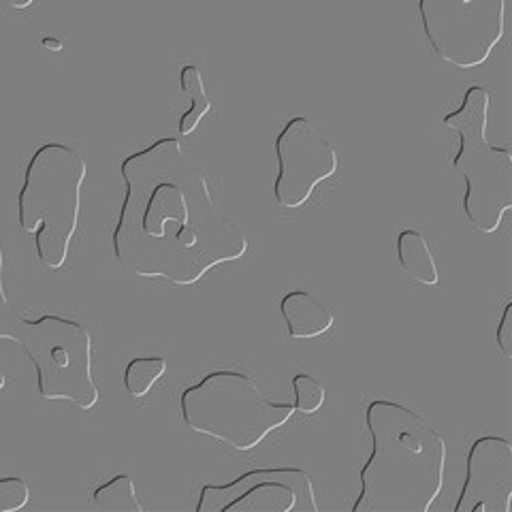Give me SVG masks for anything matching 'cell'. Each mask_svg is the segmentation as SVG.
<instances>
[{"label": "cell", "mask_w": 512, "mask_h": 512, "mask_svg": "<svg viewBox=\"0 0 512 512\" xmlns=\"http://www.w3.org/2000/svg\"><path fill=\"white\" fill-rule=\"evenodd\" d=\"M186 427L235 451H252L293 419L295 406L274 402L261 382L233 370L207 374L180 397Z\"/></svg>", "instance_id": "4"}, {"label": "cell", "mask_w": 512, "mask_h": 512, "mask_svg": "<svg viewBox=\"0 0 512 512\" xmlns=\"http://www.w3.org/2000/svg\"><path fill=\"white\" fill-rule=\"evenodd\" d=\"M92 508L96 512H143L139 495L131 476L118 474L92 493Z\"/></svg>", "instance_id": "14"}, {"label": "cell", "mask_w": 512, "mask_h": 512, "mask_svg": "<svg viewBox=\"0 0 512 512\" xmlns=\"http://www.w3.org/2000/svg\"><path fill=\"white\" fill-rule=\"evenodd\" d=\"M495 338H498V346L504 357H512V301H508L502 312V320L495 331Z\"/></svg>", "instance_id": "19"}, {"label": "cell", "mask_w": 512, "mask_h": 512, "mask_svg": "<svg viewBox=\"0 0 512 512\" xmlns=\"http://www.w3.org/2000/svg\"><path fill=\"white\" fill-rule=\"evenodd\" d=\"M293 393H295V412L301 414H316L325 406L327 391L325 384L308 374L293 376Z\"/></svg>", "instance_id": "16"}, {"label": "cell", "mask_w": 512, "mask_h": 512, "mask_svg": "<svg viewBox=\"0 0 512 512\" xmlns=\"http://www.w3.org/2000/svg\"><path fill=\"white\" fill-rule=\"evenodd\" d=\"M5 384H7V376H5V372H3V370H0V391L5 389Z\"/></svg>", "instance_id": "21"}, {"label": "cell", "mask_w": 512, "mask_h": 512, "mask_svg": "<svg viewBox=\"0 0 512 512\" xmlns=\"http://www.w3.org/2000/svg\"><path fill=\"white\" fill-rule=\"evenodd\" d=\"M41 45H43V50H47V52H62V50H64L62 41L52 39V37H45V39L41 41Z\"/></svg>", "instance_id": "20"}, {"label": "cell", "mask_w": 512, "mask_h": 512, "mask_svg": "<svg viewBox=\"0 0 512 512\" xmlns=\"http://www.w3.org/2000/svg\"><path fill=\"white\" fill-rule=\"evenodd\" d=\"M419 11L431 52L461 71L485 64L504 39V0H421Z\"/></svg>", "instance_id": "7"}, {"label": "cell", "mask_w": 512, "mask_h": 512, "mask_svg": "<svg viewBox=\"0 0 512 512\" xmlns=\"http://www.w3.org/2000/svg\"><path fill=\"white\" fill-rule=\"evenodd\" d=\"M318 512L310 474L303 468L250 470L229 485H203L197 512Z\"/></svg>", "instance_id": "8"}, {"label": "cell", "mask_w": 512, "mask_h": 512, "mask_svg": "<svg viewBox=\"0 0 512 512\" xmlns=\"http://www.w3.org/2000/svg\"><path fill=\"white\" fill-rule=\"evenodd\" d=\"M18 344L35 365L37 393L47 402H71L79 410L99 404L92 367L90 329L73 318L45 314L37 320L22 318Z\"/></svg>", "instance_id": "6"}, {"label": "cell", "mask_w": 512, "mask_h": 512, "mask_svg": "<svg viewBox=\"0 0 512 512\" xmlns=\"http://www.w3.org/2000/svg\"><path fill=\"white\" fill-rule=\"evenodd\" d=\"M397 261L404 274L419 286H436L440 282V269L427 237L419 229H406L397 235Z\"/></svg>", "instance_id": "12"}, {"label": "cell", "mask_w": 512, "mask_h": 512, "mask_svg": "<svg viewBox=\"0 0 512 512\" xmlns=\"http://www.w3.org/2000/svg\"><path fill=\"white\" fill-rule=\"evenodd\" d=\"M512 444L502 436L476 438L468 451L466 483L455 512H510Z\"/></svg>", "instance_id": "10"}, {"label": "cell", "mask_w": 512, "mask_h": 512, "mask_svg": "<svg viewBox=\"0 0 512 512\" xmlns=\"http://www.w3.org/2000/svg\"><path fill=\"white\" fill-rule=\"evenodd\" d=\"M30 502V485L24 478H0V512H15Z\"/></svg>", "instance_id": "18"}, {"label": "cell", "mask_w": 512, "mask_h": 512, "mask_svg": "<svg viewBox=\"0 0 512 512\" xmlns=\"http://www.w3.org/2000/svg\"><path fill=\"white\" fill-rule=\"evenodd\" d=\"M22 325V316L11 308L5 291V250L0 242V340L18 342V331Z\"/></svg>", "instance_id": "17"}, {"label": "cell", "mask_w": 512, "mask_h": 512, "mask_svg": "<svg viewBox=\"0 0 512 512\" xmlns=\"http://www.w3.org/2000/svg\"><path fill=\"white\" fill-rule=\"evenodd\" d=\"M180 101L184 103V111L178 122L180 137H188L199 128L201 120L212 111V101L205 92V82L199 67L186 64L180 73Z\"/></svg>", "instance_id": "13"}, {"label": "cell", "mask_w": 512, "mask_h": 512, "mask_svg": "<svg viewBox=\"0 0 512 512\" xmlns=\"http://www.w3.org/2000/svg\"><path fill=\"white\" fill-rule=\"evenodd\" d=\"M120 173L126 197L114 252L135 276L192 286L214 267L244 259L246 231L224 212L205 169L178 137L126 156Z\"/></svg>", "instance_id": "1"}, {"label": "cell", "mask_w": 512, "mask_h": 512, "mask_svg": "<svg viewBox=\"0 0 512 512\" xmlns=\"http://www.w3.org/2000/svg\"><path fill=\"white\" fill-rule=\"evenodd\" d=\"M86 158L67 143H45L32 154L18 197V222L35 237L39 263L58 271L69 259L82 212Z\"/></svg>", "instance_id": "3"}, {"label": "cell", "mask_w": 512, "mask_h": 512, "mask_svg": "<svg viewBox=\"0 0 512 512\" xmlns=\"http://www.w3.org/2000/svg\"><path fill=\"white\" fill-rule=\"evenodd\" d=\"M278 178L274 199L282 210H301L320 182L338 173L340 160L327 135L308 118H293L276 139Z\"/></svg>", "instance_id": "9"}, {"label": "cell", "mask_w": 512, "mask_h": 512, "mask_svg": "<svg viewBox=\"0 0 512 512\" xmlns=\"http://www.w3.org/2000/svg\"><path fill=\"white\" fill-rule=\"evenodd\" d=\"M286 331L293 340H316L331 331L335 314L308 291H291L280 301Z\"/></svg>", "instance_id": "11"}, {"label": "cell", "mask_w": 512, "mask_h": 512, "mask_svg": "<svg viewBox=\"0 0 512 512\" xmlns=\"http://www.w3.org/2000/svg\"><path fill=\"white\" fill-rule=\"evenodd\" d=\"M372 455L352 512H427L444 485L446 444L419 412L391 399L365 410Z\"/></svg>", "instance_id": "2"}, {"label": "cell", "mask_w": 512, "mask_h": 512, "mask_svg": "<svg viewBox=\"0 0 512 512\" xmlns=\"http://www.w3.org/2000/svg\"><path fill=\"white\" fill-rule=\"evenodd\" d=\"M165 372H167L165 357H139V359L128 361L124 370V389L135 399L146 397L154 389V384L165 376Z\"/></svg>", "instance_id": "15"}, {"label": "cell", "mask_w": 512, "mask_h": 512, "mask_svg": "<svg viewBox=\"0 0 512 512\" xmlns=\"http://www.w3.org/2000/svg\"><path fill=\"white\" fill-rule=\"evenodd\" d=\"M491 94L483 86L468 88L463 103L444 116V126L459 135L453 167L466 180V212L472 227L485 235L498 233L512 207V154L487 139Z\"/></svg>", "instance_id": "5"}]
</instances>
